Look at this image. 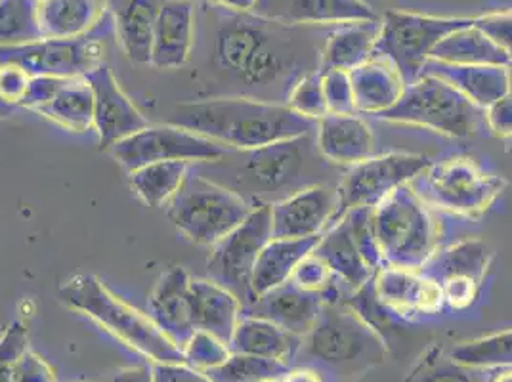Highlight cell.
<instances>
[{
    "label": "cell",
    "mask_w": 512,
    "mask_h": 382,
    "mask_svg": "<svg viewBox=\"0 0 512 382\" xmlns=\"http://www.w3.org/2000/svg\"><path fill=\"white\" fill-rule=\"evenodd\" d=\"M195 16V77L205 98H249L287 104L306 75L320 71L329 31L287 25L256 12L201 2Z\"/></svg>",
    "instance_id": "obj_1"
},
{
    "label": "cell",
    "mask_w": 512,
    "mask_h": 382,
    "mask_svg": "<svg viewBox=\"0 0 512 382\" xmlns=\"http://www.w3.org/2000/svg\"><path fill=\"white\" fill-rule=\"evenodd\" d=\"M192 169L234 191L251 207L276 205L312 186H337L346 170L321 155L316 130L262 148L232 149L222 159L195 163Z\"/></svg>",
    "instance_id": "obj_2"
},
{
    "label": "cell",
    "mask_w": 512,
    "mask_h": 382,
    "mask_svg": "<svg viewBox=\"0 0 512 382\" xmlns=\"http://www.w3.org/2000/svg\"><path fill=\"white\" fill-rule=\"evenodd\" d=\"M174 127L188 128L232 149H255L314 132L318 121L287 104L249 98H201L178 104L169 115Z\"/></svg>",
    "instance_id": "obj_3"
},
{
    "label": "cell",
    "mask_w": 512,
    "mask_h": 382,
    "mask_svg": "<svg viewBox=\"0 0 512 382\" xmlns=\"http://www.w3.org/2000/svg\"><path fill=\"white\" fill-rule=\"evenodd\" d=\"M386 342L344 300L323 302L312 329L302 337L293 367H308L323 382H352L383 365Z\"/></svg>",
    "instance_id": "obj_4"
},
{
    "label": "cell",
    "mask_w": 512,
    "mask_h": 382,
    "mask_svg": "<svg viewBox=\"0 0 512 382\" xmlns=\"http://www.w3.org/2000/svg\"><path fill=\"white\" fill-rule=\"evenodd\" d=\"M58 298L67 308L94 319L153 363H186L182 350L159 331L150 316L113 295L100 277L92 274L69 277L58 289Z\"/></svg>",
    "instance_id": "obj_5"
},
{
    "label": "cell",
    "mask_w": 512,
    "mask_h": 382,
    "mask_svg": "<svg viewBox=\"0 0 512 382\" xmlns=\"http://www.w3.org/2000/svg\"><path fill=\"white\" fill-rule=\"evenodd\" d=\"M371 230L383 268L423 270L438 251V222L411 184L396 188L371 209Z\"/></svg>",
    "instance_id": "obj_6"
},
{
    "label": "cell",
    "mask_w": 512,
    "mask_h": 382,
    "mask_svg": "<svg viewBox=\"0 0 512 382\" xmlns=\"http://www.w3.org/2000/svg\"><path fill=\"white\" fill-rule=\"evenodd\" d=\"M409 184L428 207L469 218L486 213L507 188L505 178L469 155L430 161L427 169Z\"/></svg>",
    "instance_id": "obj_7"
},
{
    "label": "cell",
    "mask_w": 512,
    "mask_h": 382,
    "mask_svg": "<svg viewBox=\"0 0 512 382\" xmlns=\"http://www.w3.org/2000/svg\"><path fill=\"white\" fill-rule=\"evenodd\" d=\"M377 119L428 128L457 140L474 138L486 127L482 107L474 106L455 86L432 75H421L407 85L400 102Z\"/></svg>",
    "instance_id": "obj_8"
},
{
    "label": "cell",
    "mask_w": 512,
    "mask_h": 382,
    "mask_svg": "<svg viewBox=\"0 0 512 382\" xmlns=\"http://www.w3.org/2000/svg\"><path fill=\"white\" fill-rule=\"evenodd\" d=\"M167 207L172 224L195 245L203 247L216 245L255 209L237 193L192 167Z\"/></svg>",
    "instance_id": "obj_9"
},
{
    "label": "cell",
    "mask_w": 512,
    "mask_h": 382,
    "mask_svg": "<svg viewBox=\"0 0 512 382\" xmlns=\"http://www.w3.org/2000/svg\"><path fill=\"white\" fill-rule=\"evenodd\" d=\"M115 23L107 12L102 23L79 39H41L22 46H0V65H18L31 77L81 79L106 64L107 37Z\"/></svg>",
    "instance_id": "obj_10"
},
{
    "label": "cell",
    "mask_w": 512,
    "mask_h": 382,
    "mask_svg": "<svg viewBox=\"0 0 512 382\" xmlns=\"http://www.w3.org/2000/svg\"><path fill=\"white\" fill-rule=\"evenodd\" d=\"M472 23L474 18H436L404 10H388L381 20L375 54L396 65L406 85H411L423 75L434 48L453 31Z\"/></svg>",
    "instance_id": "obj_11"
},
{
    "label": "cell",
    "mask_w": 512,
    "mask_h": 382,
    "mask_svg": "<svg viewBox=\"0 0 512 382\" xmlns=\"http://www.w3.org/2000/svg\"><path fill=\"white\" fill-rule=\"evenodd\" d=\"M272 237V205H260L235 230L213 245V253L207 260L209 279L234 293L243 308L255 300L256 260Z\"/></svg>",
    "instance_id": "obj_12"
},
{
    "label": "cell",
    "mask_w": 512,
    "mask_h": 382,
    "mask_svg": "<svg viewBox=\"0 0 512 382\" xmlns=\"http://www.w3.org/2000/svg\"><path fill=\"white\" fill-rule=\"evenodd\" d=\"M430 165L427 155L415 153H386L373 155L362 163L344 170L337 184V211L329 224H339L346 214L356 209H371L381 203L388 193L406 186ZM327 228V230H329Z\"/></svg>",
    "instance_id": "obj_13"
},
{
    "label": "cell",
    "mask_w": 512,
    "mask_h": 382,
    "mask_svg": "<svg viewBox=\"0 0 512 382\" xmlns=\"http://www.w3.org/2000/svg\"><path fill=\"white\" fill-rule=\"evenodd\" d=\"M109 151L123 169L132 172L161 161H186L192 165L218 161L228 155L232 148L222 146L188 128L174 127L167 123L150 125L117 142Z\"/></svg>",
    "instance_id": "obj_14"
},
{
    "label": "cell",
    "mask_w": 512,
    "mask_h": 382,
    "mask_svg": "<svg viewBox=\"0 0 512 382\" xmlns=\"http://www.w3.org/2000/svg\"><path fill=\"white\" fill-rule=\"evenodd\" d=\"M490 264L488 245L480 239H467L451 245L442 253L436 251L421 272L440 285L444 304L448 308L463 312L480 295V287L490 270Z\"/></svg>",
    "instance_id": "obj_15"
},
{
    "label": "cell",
    "mask_w": 512,
    "mask_h": 382,
    "mask_svg": "<svg viewBox=\"0 0 512 382\" xmlns=\"http://www.w3.org/2000/svg\"><path fill=\"white\" fill-rule=\"evenodd\" d=\"M373 293L398 321L436 316L446 308L440 285L421 270L384 266L373 277Z\"/></svg>",
    "instance_id": "obj_16"
},
{
    "label": "cell",
    "mask_w": 512,
    "mask_h": 382,
    "mask_svg": "<svg viewBox=\"0 0 512 382\" xmlns=\"http://www.w3.org/2000/svg\"><path fill=\"white\" fill-rule=\"evenodd\" d=\"M85 79L94 92V128L102 148L111 149L117 142L150 127L148 119L117 83L107 62L90 71Z\"/></svg>",
    "instance_id": "obj_17"
},
{
    "label": "cell",
    "mask_w": 512,
    "mask_h": 382,
    "mask_svg": "<svg viewBox=\"0 0 512 382\" xmlns=\"http://www.w3.org/2000/svg\"><path fill=\"white\" fill-rule=\"evenodd\" d=\"M255 12L276 22L304 27H337L379 20L365 0H258Z\"/></svg>",
    "instance_id": "obj_18"
},
{
    "label": "cell",
    "mask_w": 512,
    "mask_h": 382,
    "mask_svg": "<svg viewBox=\"0 0 512 382\" xmlns=\"http://www.w3.org/2000/svg\"><path fill=\"white\" fill-rule=\"evenodd\" d=\"M337 186H312L272 205V235L300 239L321 235L337 211Z\"/></svg>",
    "instance_id": "obj_19"
},
{
    "label": "cell",
    "mask_w": 512,
    "mask_h": 382,
    "mask_svg": "<svg viewBox=\"0 0 512 382\" xmlns=\"http://www.w3.org/2000/svg\"><path fill=\"white\" fill-rule=\"evenodd\" d=\"M195 8L193 0H163L153 27L151 67L178 69L192 60Z\"/></svg>",
    "instance_id": "obj_20"
},
{
    "label": "cell",
    "mask_w": 512,
    "mask_h": 382,
    "mask_svg": "<svg viewBox=\"0 0 512 382\" xmlns=\"http://www.w3.org/2000/svg\"><path fill=\"white\" fill-rule=\"evenodd\" d=\"M323 298L304 291L291 279L276 289L256 297L241 310V316H253L276 323L285 331L304 337L320 314Z\"/></svg>",
    "instance_id": "obj_21"
},
{
    "label": "cell",
    "mask_w": 512,
    "mask_h": 382,
    "mask_svg": "<svg viewBox=\"0 0 512 382\" xmlns=\"http://www.w3.org/2000/svg\"><path fill=\"white\" fill-rule=\"evenodd\" d=\"M316 144L333 165L348 169L375 155V136L360 113H329L318 121Z\"/></svg>",
    "instance_id": "obj_22"
},
{
    "label": "cell",
    "mask_w": 512,
    "mask_h": 382,
    "mask_svg": "<svg viewBox=\"0 0 512 382\" xmlns=\"http://www.w3.org/2000/svg\"><path fill=\"white\" fill-rule=\"evenodd\" d=\"M190 274L174 266L167 270L151 291L148 316L165 333L169 339L182 350L184 344L192 337L193 325L188 308V291H190Z\"/></svg>",
    "instance_id": "obj_23"
},
{
    "label": "cell",
    "mask_w": 512,
    "mask_h": 382,
    "mask_svg": "<svg viewBox=\"0 0 512 382\" xmlns=\"http://www.w3.org/2000/svg\"><path fill=\"white\" fill-rule=\"evenodd\" d=\"M190 321L195 331H205L224 340L226 344L234 335L235 325L241 318V302L226 287L214 283L209 277L190 279L188 291Z\"/></svg>",
    "instance_id": "obj_24"
},
{
    "label": "cell",
    "mask_w": 512,
    "mask_h": 382,
    "mask_svg": "<svg viewBox=\"0 0 512 382\" xmlns=\"http://www.w3.org/2000/svg\"><path fill=\"white\" fill-rule=\"evenodd\" d=\"M348 73L354 92V106L360 115L379 117L396 106L406 92V81L396 65L377 54Z\"/></svg>",
    "instance_id": "obj_25"
},
{
    "label": "cell",
    "mask_w": 512,
    "mask_h": 382,
    "mask_svg": "<svg viewBox=\"0 0 512 382\" xmlns=\"http://www.w3.org/2000/svg\"><path fill=\"white\" fill-rule=\"evenodd\" d=\"M312 253L321 258L339 279L346 298L362 289L377 274V270L363 258L346 218L321 234L320 243Z\"/></svg>",
    "instance_id": "obj_26"
},
{
    "label": "cell",
    "mask_w": 512,
    "mask_h": 382,
    "mask_svg": "<svg viewBox=\"0 0 512 382\" xmlns=\"http://www.w3.org/2000/svg\"><path fill=\"white\" fill-rule=\"evenodd\" d=\"M423 75H432L467 96L474 106L490 107L512 90L511 71L503 65H451L428 60Z\"/></svg>",
    "instance_id": "obj_27"
},
{
    "label": "cell",
    "mask_w": 512,
    "mask_h": 382,
    "mask_svg": "<svg viewBox=\"0 0 512 382\" xmlns=\"http://www.w3.org/2000/svg\"><path fill=\"white\" fill-rule=\"evenodd\" d=\"M115 37L128 60L150 65L153 27L163 0H107Z\"/></svg>",
    "instance_id": "obj_28"
},
{
    "label": "cell",
    "mask_w": 512,
    "mask_h": 382,
    "mask_svg": "<svg viewBox=\"0 0 512 382\" xmlns=\"http://www.w3.org/2000/svg\"><path fill=\"white\" fill-rule=\"evenodd\" d=\"M302 337L293 335L268 319L241 316L235 325L234 335L228 342L232 354H249L268 360L289 363L299 354Z\"/></svg>",
    "instance_id": "obj_29"
},
{
    "label": "cell",
    "mask_w": 512,
    "mask_h": 382,
    "mask_svg": "<svg viewBox=\"0 0 512 382\" xmlns=\"http://www.w3.org/2000/svg\"><path fill=\"white\" fill-rule=\"evenodd\" d=\"M109 12L107 0H39L43 39H79L92 33Z\"/></svg>",
    "instance_id": "obj_30"
},
{
    "label": "cell",
    "mask_w": 512,
    "mask_h": 382,
    "mask_svg": "<svg viewBox=\"0 0 512 382\" xmlns=\"http://www.w3.org/2000/svg\"><path fill=\"white\" fill-rule=\"evenodd\" d=\"M381 22H356L337 25L329 31L321 50L320 71H352L367 62L379 43Z\"/></svg>",
    "instance_id": "obj_31"
},
{
    "label": "cell",
    "mask_w": 512,
    "mask_h": 382,
    "mask_svg": "<svg viewBox=\"0 0 512 382\" xmlns=\"http://www.w3.org/2000/svg\"><path fill=\"white\" fill-rule=\"evenodd\" d=\"M320 239L321 235L300 237V239L272 237L256 260L255 274H253L255 298L287 283L295 274L300 262L316 249Z\"/></svg>",
    "instance_id": "obj_32"
},
{
    "label": "cell",
    "mask_w": 512,
    "mask_h": 382,
    "mask_svg": "<svg viewBox=\"0 0 512 382\" xmlns=\"http://www.w3.org/2000/svg\"><path fill=\"white\" fill-rule=\"evenodd\" d=\"M430 60L451 65H511V54L491 41L474 23L457 29L438 44Z\"/></svg>",
    "instance_id": "obj_33"
},
{
    "label": "cell",
    "mask_w": 512,
    "mask_h": 382,
    "mask_svg": "<svg viewBox=\"0 0 512 382\" xmlns=\"http://www.w3.org/2000/svg\"><path fill=\"white\" fill-rule=\"evenodd\" d=\"M41 115L73 132L94 127V92L85 77L67 79Z\"/></svg>",
    "instance_id": "obj_34"
},
{
    "label": "cell",
    "mask_w": 512,
    "mask_h": 382,
    "mask_svg": "<svg viewBox=\"0 0 512 382\" xmlns=\"http://www.w3.org/2000/svg\"><path fill=\"white\" fill-rule=\"evenodd\" d=\"M192 163L186 161H161L132 170L130 186L136 195L150 207L169 205L174 193L180 190L186 180Z\"/></svg>",
    "instance_id": "obj_35"
},
{
    "label": "cell",
    "mask_w": 512,
    "mask_h": 382,
    "mask_svg": "<svg viewBox=\"0 0 512 382\" xmlns=\"http://www.w3.org/2000/svg\"><path fill=\"white\" fill-rule=\"evenodd\" d=\"M449 358L476 371L512 367V329L461 342L449 352Z\"/></svg>",
    "instance_id": "obj_36"
},
{
    "label": "cell",
    "mask_w": 512,
    "mask_h": 382,
    "mask_svg": "<svg viewBox=\"0 0 512 382\" xmlns=\"http://www.w3.org/2000/svg\"><path fill=\"white\" fill-rule=\"evenodd\" d=\"M289 371L291 365L283 361L230 354L228 360L205 371V375L213 382H281Z\"/></svg>",
    "instance_id": "obj_37"
},
{
    "label": "cell",
    "mask_w": 512,
    "mask_h": 382,
    "mask_svg": "<svg viewBox=\"0 0 512 382\" xmlns=\"http://www.w3.org/2000/svg\"><path fill=\"white\" fill-rule=\"evenodd\" d=\"M39 0H0V46L41 41Z\"/></svg>",
    "instance_id": "obj_38"
},
{
    "label": "cell",
    "mask_w": 512,
    "mask_h": 382,
    "mask_svg": "<svg viewBox=\"0 0 512 382\" xmlns=\"http://www.w3.org/2000/svg\"><path fill=\"white\" fill-rule=\"evenodd\" d=\"M407 382H482V373L451 360L444 352L423 358Z\"/></svg>",
    "instance_id": "obj_39"
},
{
    "label": "cell",
    "mask_w": 512,
    "mask_h": 382,
    "mask_svg": "<svg viewBox=\"0 0 512 382\" xmlns=\"http://www.w3.org/2000/svg\"><path fill=\"white\" fill-rule=\"evenodd\" d=\"M186 363L197 371H209L230 358V346L224 340L205 331H193L192 337L182 348Z\"/></svg>",
    "instance_id": "obj_40"
},
{
    "label": "cell",
    "mask_w": 512,
    "mask_h": 382,
    "mask_svg": "<svg viewBox=\"0 0 512 382\" xmlns=\"http://www.w3.org/2000/svg\"><path fill=\"white\" fill-rule=\"evenodd\" d=\"M287 106L291 107L295 113L312 121H320L325 115H329V107H327L323 83H321V71H314L304 79H300L287 100Z\"/></svg>",
    "instance_id": "obj_41"
},
{
    "label": "cell",
    "mask_w": 512,
    "mask_h": 382,
    "mask_svg": "<svg viewBox=\"0 0 512 382\" xmlns=\"http://www.w3.org/2000/svg\"><path fill=\"white\" fill-rule=\"evenodd\" d=\"M29 350V333L22 321H12L0 335V382H14L23 354Z\"/></svg>",
    "instance_id": "obj_42"
},
{
    "label": "cell",
    "mask_w": 512,
    "mask_h": 382,
    "mask_svg": "<svg viewBox=\"0 0 512 382\" xmlns=\"http://www.w3.org/2000/svg\"><path fill=\"white\" fill-rule=\"evenodd\" d=\"M321 83H323L329 113H337V115L356 113L354 92H352L348 71H342V69L321 71Z\"/></svg>",
    "instance_id": "obj_43"
},
{
    "label": "cell",
    "mask_w": 512,
    "mask_h": 382,
    "mask_svg": "<svg viewBox=\"0 0 512 382\" xmlns=\"http://www.w3.org/2000/svg\"><path fill=\"white\" fill-rule=\"evenodd\" d=\"M67 79H58V77H31L29 86L23 94L20 109H31L41 113L44 107L48 106L58 90L62 88Z\"/></svg>",
    "instance_id": "obj_44"
},
{
    "label": "cell",
    "mask_w": 512,
    "mask_h": 382,
    "mask_svg": "<svg viewBox=\"0 0 512 382\" xmlns=\"http://www.w3.org/2000/svg\"><path fill=\"white\" fill-rule=\"evenodd\" d=\"M474 27L512 56V10L478 16L474 18Z\"/></svg>",
    "instance_id": "obj_45"
},
{
    "label": "cell",
    "mask_w": 512,
    "mask_h": 382,
    "mask_svg": "<svg viewBox=\"0 0 512 382\" xmlns=\"http://www.w3.org/2000/svg\"><path fill=\"white\" fill-rule=\"evenodd\" d=\"M31 75L18 65H0V98L10 106L20 107Z\"/></svg>",
    "instance_id": "obj_46"
},
{
    "label": "cell",
    "mask_w": 512,
    "mask_h": 382,
    "mask_svg": "<svg viewBox=\"0 0 512 382\" xmlns=\"http://www.w3.org/2000/svg\"><path fill=\"white\" fill-rule=\"evenodd\" d=\"M486 115V127L499 138L511 140L512 138V90L503 96L501 100H497L495 104L484 109Z\"/></svg>",
    "instance_id": "obj_47"
},
{
    "label": "cell",
    "mask_w": 512,
    "mask_h": 382,
    "mask_svg": "<svg viewBox=\"0 0 512 382\" xmlns=\"http://www.w3.org/2000/svg\"><path fill=\"white\" fill-rule=\"evenodd\" d=\"M14 382H56V375L37 352L27 350L18 363Z\"/></svg>",
    "instance_id": "obj_48"
},
{
    "label": "cell",
    "mask_w": 512,
    "mask_h": 382,
    "mask_svg": "<svg viewBox=\"0 0 512 382\" xmlns=\"http://www.w3.org/2000/svg\"><path fill=\"white\" fill-rule=\"evenodd\" d=\"M151 375L153 382H213L188 363H153Z\"/></svg>",
    "instance_id": "obj_49"
},
{
    "label": "cell",
    "mask_w": 512,
    "mask_h": 382,
    "mask_svg": "<svg viewBox=\"0 0 512 382\" xmlns=\"http://www.w3.org/2000/svg\"><path fill=\"white\" fill-rule=\"evenodd\" d=\"M107 382H153V375H151V367L136 365V367L117 371Z\"/></svg>",
    "instance_id": "obj_50"
},
{
    "label": "cell",
    "mask_w": 512,
    "mask_h": 382,
    "mask_svg": "<svg viewBox=\"0 0 512 382\" xmlns=\"http://www.w3.org/2000/svg\"><path fill=\"white\" fill-rule=\"evenodd\" d=\"M193 2H197V0H193ZM201 2L228 8V10H237V12H255L258 0H201Z\"/></svg>",
    "instance_id": "obj_51"
},
{
    "label": "cell",
    "mask_w": 512,
    "mask_h": 382,
    "mask_svg": "<svg viewBox=\"0 0 512 382\" xmlns=\"http://www.w3.org/2000/svg\"><path fill=\"white\" fill-rule=\"evenodd\" d=\"M281 382H323L314 369L308 367H291V371L283 377Z\"/></svg>",
    "instance_id": "obj_52"
},
{
    "label": "cell",
    "mask_w": 512,
    "mask_h": 382,
    "mask_svg": "<svg viewBox=\"0 0 512 382\" xmlns=\"http://www.w3.org/2000/svg\"><path fill=\"white\" fill-rule=\"evenodd\" d=\"M482 382H512V367H497L482 373Z\"/></svg>",
    "instance_id": "obj_53"
},
{
    "label": "cell",
    "mask_w": 512,
    "mask_h": 382,
    "mask_svg": "<svg viewBox=\"0 0 512 382\" xmlns=\"http://www.w3.org/2000/svg\"><path fill=\"white\" fill-rule=\"evenodd\" d=\"M18 111H20V107L10 106V104H6V102L0 98V119H8V117L16 115Z\"/></svg>",
    "instance_id": "obj_54"
},
{
    "label": "cell",
    "mask_w": 512,
    "mask_h": 382,
    "mask_svg": "<svg viewBox=\"0 0 512 382\" xmlns=\"http://www.w3.org/2000/svg\"><path fill=\"white\" fill-rule=\"evenodd\" d=\"M507 157L512 161V138L507 140Z\"/></svg>",
    "instance_id": "obj_55"
},
{
    "label": "cell",
    "mask_w": 512,
    "mask_h": 382,
    "mask_svg": "<svg viewBox=\"0 0 512 382\" xmlns=\"http://www.w3.org/2000/svg\"><path fill=\"white\" fill-rule=\"evenodd\" d=\"M509 71H511V81H512V56H511V65H509Z\"/></svg>",
    "instance_id": "obj_56"
}]
</instances>
